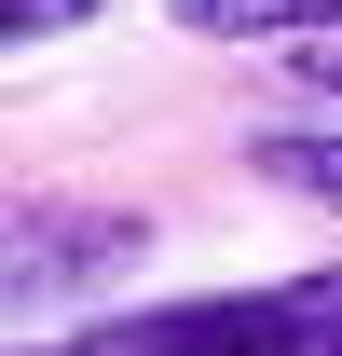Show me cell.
Segmentation results:
<instances>
[{
	"mask_svg": "<svg viewBox=\"0 0 342 356\" xmlns=\"http://www.w3.org/2000/svg\"><path fill=\"white\" fill-rule=\"evenodd\" d=\"M42 356H315L288 288H206V302H151V315H110L83 343H42Z\"/></svg>",
	"mask_w": 342,
	"mask_h": 356,
	"instance_id": "6da1fadb",
	"label": "cell"
},
{
	"mask_svg": "<svg viewBox=\"0 0 342 356\" xmlns=\"http://www.w3.org/2000/svg\"><path fill=\"white\" fill-rule=\"evenodd\" d=\"M124 247H151V220H110V206H28V220H14V302H55V288L110 274Z\"/></svg>",
	"mask_w": 342,
	"mask_h": 356,
	"instance_id": "7a4b0ae2",
	"label": "cell"
},
{
	"mask_svg": "<svg viewBox=\"0 0 342 356\" xmlns=\"http://www.w3.org/2000/svg\"><path fill=\"white\" fill-rule=\"evenodd\" d=\"M165 14H178V42H329V28H342V0H165Z\"/></svg>",
	"mask_w": 342,
	"mask_h": 356,
	"instance_id": "3957f363",
	"label": "cell"
},
{
	"mask_svg": "<svg viewBox=\"0 0 342 356\" xmlns=\"http://www.w3.org/2000/svg\"><path fill=\"white\" fill-rule=\"evenodd\" d=\"M247 165L274 178V192H301V206H329V220H342V124H288V137H247Z\"/></svg>",
	"mask_w": 342,
	"mask_h": 356,
	"instance_id": "277c9868",
	"label": "cell"
},
{
	"mask_svg": "<svg viewBox=\"0 0 342 356\" xmlns=\"http://www.w3.org/2000/svg\"><path fill=\"white\" fill-rule=\"evenodd\" d=\"M96 14H110V0H0L14 42H69V28H96Z\"/></svg>",
	"mask_w": 342,
	"mask_h": 356,
	"instance_id": "5b68a950",
	"label": "cell"
},
{
	"mask_svg": "<svg viewBox=\"0 0 342 356\" xmlns=\"http://www.w3.org/2000/svg\"><path fill=\"white\" fill-rule=\"evenodd\" d=\"M288 69H301V83H315V96H342V28H329V42H301Z\"/></svg>",
	"mask_w": 342,
	"mask_h": 356,
	"instance_id": "8992f818",
	"label": "cell"
}]
</instances>
